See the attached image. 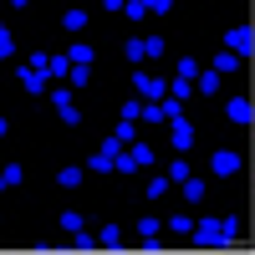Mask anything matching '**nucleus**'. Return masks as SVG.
<instances>
[{
	"label": "nucleus",
	"mask_w": 255,
	"mask_h": 255,
	"mask_svg": "<svg viewBox=\"0 0 255 255\" xmlns=\"http://www.w3.org/2000/svg\"><path fill=\"white\" fill-rule=\"evenodd\" d=\"M61 230H67V235H77V230H87V225H82L77 209H67V215H61Z\"/></svg>",
	"instance_id": "cd10ccee"
},
{
	"label": "nucleus",
	"mask_w": 255,
	"mask_h": 255,
	"mask_svg": "<svg viewBox=\"0 0 255 255\" xmlns=\"http://www.w3.org/2000/svg\"><path fill=\"white\" fill-rule=\"evenodd\" d=\"M67 56H72V67H92V61H97V51L87 46V41H72V46H67Z\"/></svg>",
	"instance_id": "9b49d317"
},
{
	"label": "nucleus",
	"mask_w": 255,
	"mask_h": 255,
	"mask_svg": "<svg viewBox=\"0 0 255 255\" xmlns=\"http://www.w3.org/2000/svg\"><path fill=\"white\" fill-rule=\"evenodd\" d=\"M61 26H67V31H72V36H77V31H82V26H87V10H67V15H61Z\"/></svg>",
	"instance_id": "4be33fe9"
},
{
	"label": "nucleus",
	"mask_w": 255,
	"mask_h": 255,
	"mask_svg": "<svg viewBox=\"0 0 255 255\" xmlns=\"http://www.w3.org/2000/svg\"><path fill=\"white\" fill-rule=\"evenodd\" d=\"M194 215H174V220H163V230H168V235H174V240H189V235H194Z\"/></svg>",
	"instance_id": "1a4fd4ad"
},
{
	"label": "nucleus",
	"mask_w": 255,
	"mask_h": 255,
	"mask_svg": "<svg viewBox=\"0 0 255 255\" xmlns=\"http://www.w3.org/2000/svg\"><path fill=\"white\" fill-rule=\"evenodd\" d=\"M179 77H184V82H199V61H194V56H179Z\"/></svg>",
	"instance_id": "393cba45"
},
{
	"label": "nucleus",
	"mask_w": 255,
	"mask_h": 255,
	"mask_svg": "<svg viewBox=\"0 0 255 255\" xmlns=\"http://www.w3.org/2000/svg\"><path fill=\"white\" fill-rule=\"evenodd\" d=\"M215 72H220V77L240 72V56H235V51H215Z\"/></svg>",
	"instance_id": "4468645a"
},
{
	"label": "nucleus",
	"mask_w": 255,
	"mask_h": 255,
	"mask_svg": "<svg viewBox=\"0 0 255 255\" xmlns=\"http://www.w3.org/2000/svg\"><path fill=\"white\" fill-rule=\"evenodd\" d=\"M143 108H148V102H138V97H128V102H123V123H138V118H143Z\"/></svg>",
	"instance_id": "b1692460"
},
{
	"label": "nucleus",
	"mask_w": 255,
	"mask_h": 255,
	"mask_svg": "<svg viewBox=\"0 0 255 255\" xmlns=\"http://www.w3.org/2000/svg\"><path fill=\"white\" fill-rule=\"evenodd\" d=\"M148 235H163V220H153V215H143V220H138V240H148Z\"/></svg>",
	"instance_id": "412c9836"
},
{
	"label": "nucleus",
	"mask_w": 255,
	"mask_h": 255,
	"mask_svg": "<svg viewBox=\"0 0 255 255\" xmlns=\"http://www.w3.org/2000/svg\"><path fill=\"white\" fill-rule=\"evenodd\" d=\"M143 51H148V56H163L168 41H163V36H143Z\"/></svg>",
	"instance_id": "bb28decb"
},
{
	"label": "nucleus",
	"mask_w": 255,
	"mask_h": 255,
	"mask_svg": "<svg viewBox=\"0 0 255 255\" xmlns=\"http://www.w3.org/2000/svg\"><path fill=\"white\" fill-rule=\"evenodd\" d=\"M113 138H118L123 148H133V143H138V128H133V123H118V128H113Z\"/></svg>",
	"instance_id": "dca6fc26"
},
{
	"label": "nucleus",
	"mask_w": 255,
	"mask_h": 255,
	"mask_svg": "<svg viewBox=\"0 0 255 255\" xmlns=\"http://www.w3.org/2000/svg\"><path fill=\"white\" fill-rule=\"evenodd\" d=\"M168 179H174V184H184V179H194V168H189V158H184V153L174 158V168H168Z\"/></svg>",
	"instance_id": "a211bd4d"
},
{
	"label": "nucleus",
	"mask_w": 255,
	"mask_h": 255,
	"mask_svg": "<svg viewBox=\"0 0 255 255\" xmlns=\"http://www.w3.org/2000/svg\"><path fill=\"white\" fill-rule=\"evenodd\" d=\"M179 189H184V204H204V194H209V184H204V179H184Z\"/></svg>",
	"instance_id": "f8f14e48"
},
{
	"label": "nucleus",
	"mask_w": 255,
	"mask_h": 255,
	"mask_svg": "<svg viewBox=\"0 0 255 255\" xmlns=\"http://www.w3.org/2000/svg\"><path fill=\"white\" fill-rule=\"evenodd\" d=\"M148 10H153V5H148V0H128V10H123V15H128V20H133V26H138V20H143Z\"/></svg>",
	"instance_id": "5701e85b"
},
{
	"label": "nucleus",
	"mask_w": 255,
	"mask_h": 255,
	"mask_svg": "<svg viewBox=\"0 0 255 255\" xmlns=\"http://www.w3.org/2000/svg\"><path fill=\"white\" fill-rule=\"evenodd\" d=\"M123 56L133 61V67H138V61H148V51H143V41H138V36H133V41H128V46H123Z\"/></svg>",
	"instance_id": "a878e982"
},
{
	"label": "nucleus",
	"mask_w": 255,
	"mask_h": 255,
	"mask_svg": "<svg viewBox=\"0 0 255 255\" xmlns=\"http://www.w3.org/2000/svg\"><path fill=\"white\" fill-rule=\"evenodd\" d=\"M72 250H97V235H87V230H77V235H72Z\"/></svg>",
	"instance_id": "c756f323"
},
{
	"label": "nucleus",
	"mask_w": 255,
	"mask_h": 255,
	"mask_svg": "<svg viewBox=\"0 0 255 255\" xmlns=\"http://www.w3.org/2000/svg\"><path fill=\"white\" fill-rule=\"evenodd\" d=\"M168 133H174V148H179V153H189V143H194V123L179 113L174 123H168Z\"/></svg>",
	"instance_id": "6e6552de"
},
{
	"label": "nucleus",
	"mask_w": 255,
	"mask_h": 255,
	"mask_svg": "<svg viewBox=\"0 0 255 255\" xmlns=\"http://www.w3.org/2000/svg\"><path fill=\"white\" fill-rule=\"evenodd\" d=\"M194 92H199V87H194V82H184V77H174V82H168V97H174V102H189Z\"/></svg>",
	"instance_id": "ddd939ff"
},
{
	"label": "nucleus",
	"mask_w": 255,
	"mask_h": 255,
	"mask_svg": "<svg viewBox=\"0 0 255 255\" xmlns=\"http://www.w3.org/2000/svg\"><path fill=\"white\" fill-rule=\"evenodd\" d=\"M225 51H235L240 61L255 56V20H245V26H230V31H225Z\"/></svg>",
	"instance_id": "f03ea898"
},
{
	"label": "nucleus",
	"mask_w": 255,
	"mask_h": 255,
	"mask_svg": "<svg viewBox=\"0 0 255 255\" xmlns=\"http://www.w3.org/2000/svg\"><path fill=\"white\" fill-rule=\"evenodd\" d=\"M194 87L215 97V92H220V72H215V67H209V72H199V82H194Z\"/></svg>",
	"instance_id": "2eb2a0df"
},
{
	"label": "nucleus",
	"mask_w": 255,
	"mask_h": 255,
	"mask_svg": "<svg viewBox=\"0 0 255 255\" xmlns=\"http://www.w3.org/2000/svg\"><path fill=\"white\" fill-rule=\"evenodd\" d=\"M225 113H230V123H240V128H250V133H255V102H250V97H235Z\"/></svg>",
	"instance_id": "0eeeda50"
},
{
	"label": "nucleus",
	"mask_w": 255,
	"mask_h": 255,
	"mask_svg": "<svg viewBox=\"0 0 255 255\" xmlns=\"http://www.w3.org/2000/svg\"><path fill=\"white\" fill-rule=\"evenodd\" d=\"M102 245L118 250V245H123V230H118V225H108V230H102Z\"/></svg>",
	"instance_id": "7c9ffc66"
},
{
	"label": "nucleus",
	"mask_w": 255,
	"mask_h": 255,
	"mask_svg": "<svg viewBox=\"0 0 255 255\" xmlns=\"http://www.w3.org/2000/svg\"><path fill=\"white\" fill-rule=\"evenodd\" d=\"M168 189H174V179H168V174H158V179H148V199H163Z\"/></svg>",
	"instance_id": "f3484780"
},
{
	"label": "nucleus",
	"mask_w": 255,
	"mask_h": 255,
	"mask_svg": "<svg viewBox=\"0 0 255 255\" xmlns=\"http://www.w3.org/2000/svg\"><path fill=\"white\" fill-rule=\"evenodd\" d=\"M87 77H92V67H72V82H67V87H87Z\"/></svg>",
	"instance_id": "2f4dec72"
},
{
	"label": "nucleus",
	"mask_w": 255,
	"mask_h": 255,
	"mask_svg": "<svg viewBox=\"0 0 255 255\" xmlns=\"http://www.w3.org/2000/svg\"><path fill=\"white\" fill-rule=\"evenodd\" d=\"M15 82H20V87H26V92H46V87H51V82L41 77L36 67H20V72H15Z\"/></svg>",
	"instance_id": "9d476101"
},
{
	"label": "nucleus",
	"mask_w": 255,
	"mask_h": 255,
	"mask_svg": "<svg viewBox=\"0 0 255 255\" xmlns=\"http://www.w3.org/2000/svg\"><path fill=\"white\" fill-rule=\"evenodd\" d=\"M133 87H138V97H148V102H163V97H168V82L153 77V72H143V67H133Z\"/></svg>",
	"instance_id": "20e7f679"
},
{
	"label": "nucleus",
	"mask_w": 255,
	"mask_h": 255,
	"mask_svg": "<svg viewBox=\"0 0 255 255\" xmlns=\"http://www.w3.org/2000/svg\"><path fill=\"white\" fill-rule=\"evenodd\" d=\"M235 235H240V220L230 215V220H199L189 240H194V245H230Z\"/></svg>",
	"instance_id": "f257e3e1"
},
{
	"label": "nucleus",
	"mask_w": 255,
	"mask_h": 255,
	"mask_svg": "<svg viewBox=\"0 0 255 255\" xmlns=\"http://www.w3.org/2000/svg\"><path fill=\"white\" fill-rule=\"evenodd\" d=\"M143 168H153V148H148L143 138L133 148H123V158H118V174H143Z\"/></svg>",
	"instance_id": "7ed1b4c3"
},
{
	"label": "nucleus",
	"mask_w": 255,
	"mask_h": 255,
	"mask_svg": "<svg viewBox=\"0 0 255 255\" xmlns=\"http://www.w3.org/2000/svg\"><path fill=\"white\" fill-rule=\"evenodd\" d=\"M56 184L61 189H82V168H56Z\"/></svg>",
	"instance_id": "aec40b11"
},
{
	"label": "nucleus",
	"mask_w": 255,
	"mask_h": 255,
	"mask_svg": "<svg viewBox=\"0 0 255 255\" xmlns=\"http://www.w3.org/2000/svg\"><path fill=\"white\" fill-rule=\"evenodd\" d=\"M209 174H215L220 184H225V179H235V174H240V153H235V148H215V158H209Z\"/></svg>",
	"instance_id": "39448f33"
},
{
	"label": "nucleus",
	"mask_w": 255,
	"mask_h": 255,
	"mask_svg": "<svg viewBox=\"0 0 255 255\" xmlns=\"http://www.w3.org/2000/svg\"><path fill=\"white\" fill-rule=\"evenodd\" d=\"M87 168H97V174H108V168H118V163H113V158H108V153H102V148H97V153L87 158Z\"/></svg>",
	"instance_id": "c85d7f7f"
},
{
	"label": "nucleus",
	"mask_w": 255,
	"mask_h": 255,
	"mask_svg": "<svg viewBox=\"0 0 255 255\" xmlns=\"http://www.w3.org/2000/svg\"><path fill=\"white\" fill-rule=\"evenodd\" d=\"M51 102H56V118L67 123V128H77V123H82L77 102H72V87H61V82H56V87H51Z\"/></svg>",
	"instance_id": "423d86ee"
},
{
	"label": "nucleus",
	"mask_w": 255,
	"mask_h": 255,
	"mask_svg": "<svg viewBox=\"0 0 255 255\" xmlns=\"http://www.w3.org/2000/svg\"><path fill=\"white\" fill-rule=\"evenodd\" d=\"M20 179H26V168H20V163H5V174H0V189H15Z\"/></svg>",
	"instance_id": "6ab92c4d"
}]
</instances>
